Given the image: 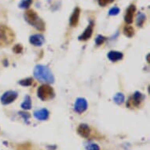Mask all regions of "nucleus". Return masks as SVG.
Masks as SVG:
<instances>
[{
    "instance_id": "nucleus-1",
    "label": "nucleus",
    "mask_w": 150,
    "mask_h": 150,
    "mask_svg": "<svg viewBox=\"0 0 150 150\" xmlns=\"http://www.w3.org/2000/svg\"><path fill=\"white\" fill-rule=\"evenodd\" d=\"M34 76L39 81L42 83H52L54 82V77L52 71L45 65H36L34 69Z\"/></svg>"
},
{
    "instance_id": "nucleus-25",
    "label": "nucleus",
    "mask_w": 150,
    "mask_h": 150,
    "mask_svg": "<svg viewBox=\"0 0 150 150\" xmlns=\"http://www.w3.org/2000/svg\"><path fill=\"white\" fill-rule=\"evenodd\" d=\"M13 51H14L15 53H17V54H20L21 52L22 51L23 47L21 44H17L16 46H14V47L13 48Z\"/></svg>"
},
{
    "instance_id": "nucleus-23",
    "label": "nucleus",
    "mask_w": 150,
    "mask_h": 150,
    "mask_svg": "<svg viewBox=\"0 0 150 150\" xmlns=\"http://www.w3.org/2000/svg\"><path fill=\"white\" fill-rule=\"evenodd\" d=\"M120 12V9L118 7H116V6H114L112 9L109 10L108 11V14L110 15V16H116V15L119 14V13Z\"/></svg>"
},
{
    "instance_id": "nucleus-24",
    "label": "nucleus",
    "mask_w": 150,
    "mask_h": 150,
    "mask_svg": "<svg viewBox=\"0 0 150 150\" xmlns=\"http://www.w3.org/2000/svg\"><path fill=\"white\" fill-rule=\"evenodd\" d=\"M114 0H98V4L100 6H105L109 3H112Z\"/></svg>"
},
{
    "instance_id": "nucleus-7",
    "label": "nucleus",
    "mask_w": 150,
    "mask_h": 150,
    "mask_svg": "<svg viewBox=\"0 0 150 150\" xmlns=\"http://www.w3.org/2000/svg\"><path fill=\"white\" fill-rule=\"evenodd\" d=\"M145 96L139 91H136L134 93V95L128 101V103H131V106H138L141 104V102L144 100Z\"/></svg>"
},
{
    "instance_id": "nucleus-13",
    "label": "nucleus",
    "mask_w": 150,
    "mask_h": 150,
    "mask_svg": "<svg viewBox=\"0 0 150 150\" xmlns=\"http://www.w3.org/2000/svg\"><path fill=\"white\" fill-rule=\"evenodd\" d=\"M50 112L47 108H42L40 110L35 111L34 112V116L39 120H47L49 118Z\"/></svg>"
},
{
    "instance_id": "nucleus-10",
    "label": "nucleus",
    "mask_w": 150,
    "mask_h": 150,
    "mask_svg": "<svg viewBox=\"0 0 150 150\" xmlns=\"http://www.w3.org/2000/svg\"><path fill=\"white\" fill-rule=\"evenodd\" d=\"M30 42L32 43L33 46H35V47H41L45 42V39L43 35L40 34L33 35L32 36H30L29 39Z\"/></svg>"
},
{
    "instance_id": "nucleus-9",
    "label": "nucleus",
    "mask_w": 150,
    "mask_h": 150,
    "mask_svg": "<svg viewBox=\"0 0 150 150\" xmlns=\"http://www.w3.org/2000/svg\"><path fill=\"white\" fill-rule=\"evenodd\" d=\"M136 10V7L135 6L133 5V4H131L128 6L127 10L126 11V14L125 17H124V20L127 24H131V23L133 22V17H134V12H135Z\"/></svg>"
},
{
    "instance_id": "nucleus-15",
    "label": "nucleus",
    "mask_w": 150,
    "mask_h": 150,
    "mask_svg": "<svg viewBox=\"0 0 150 150\" xmlns=\"http://www.w3.org/2000/svg\"><path fill=\"white\" fill-rule=\"evenodd\" d=\"M145 20H146V16H145L143 13L139 12L137 14V17H136V24L138 27H142V25H144Z\"/></svg>"
},
{
    "instance_id": "nucleus-16",
    "label": "nucleus",
    "mask_w": 150,
    "mask_h": 150,
    "mask_svg": "<svg viewBox=\"0 0 150 150\" xmlns=\"http://www.w3.org/2000/svg\"><path fill=\"white\" fill-rule=\"evenodd\" d=\"M21 108L25 110H29L32 108V100L28 95L25 97V101L21 104Z\"/></svg>"
},
{
    "instance_id": "nucleus-17",
    "label": "nucleus",
    "mask_w": 150,
    "mask_h": 150,
    "mask_svg": "<svg viewBox=\"0 0 150 150\" xmlns=\"http://www.w3.org/2000/svg\"><path fill=\"white\" fill-rule=\"evenodd\" d=\"M123 33L126 36L129 37V38H131L134 35V29L133 28L132 26H130V25H127L123 28Z\"/></svg>"
},
{
    "instance_id": "nucleus-5",
    "label": "nucleus",
    "mask_w": 150,
    "mask_h": 150,
    "mask_svg": "<svg viewBox=\"0 0 150 150\" xmlns=\"http://www.w3.org/2000/svg\"><path fill=\"white\" fill-rule=\"evenodd\" d=\"M17 93L16 91H6L3 93V96L1 97V102L4 105H9V104L12 103L17 99Z\"/></svg>"
},
{
    "instance_id": "nucleus-18",
    "label": "nucleus",
    "mask_w": 150,
    "mask_h": 150,
    "mask_svg": "<svg viewBox=\"0 0 150 150\" xmlns=\"http://www.w3.org/2000/svg\"><path fill=\"white\" fill-rule=\"evenodd\" d=\"M124 99H125V97H124V95H123L122 93H117L113 98L114 101H115L117 105H121V104H123V102H124Z\"/></svg>"
},
{
    "instance_id": "nucleus-6",
    "label": "nucleus",
    "mask_w": 150,
    "mask_h": 150,
    "mask_svg": "<svg viewBox=\"0 0 150 150\" xmlns=\"http://www.w3.org/2000/svg\"><path fill=\"white\" fill-rule=\"evenodd\" d=\"M86 109H87V101L86 99L83 98H77L74 105V110L78 113L81 114L84 112Z\"/></svg>"
},
{
    "instance_id": "nucleus-22",
    "label": "nucleus",
    "mask_w": 150,
    "mask_h": 150,
    "mask_svg": "<svg viewBox=\"0 0 150 150\" xmlns=\"http://www.w3.org/2000/svg\"><path fill=\"white\" fill-rule=\"evenodd\" d=\"M106 40V37L103 36V35H98L96 38V40H95V42H96V44L98 46H100V45L103 44L104 42Z\"/></svg>"
},
{
    "instance_id": "nucleus-21",
    "label": "nucleus",
    "mask_w": 150,
    "mask_h": 150,
    "mask_svg": "<svg viewBox=\"0 0 150 150\" xmlns=\"http://www.w3.org/2000/svg\"><path fill=\"white\" fill-rule=\"evenodd\" d=\"M86 150H100V147L95 143H87L85 145Z\"/></svg>"
},
{
    "instance_id": "nucleus-2",
    "label": "nucleus",
    "mask_w": 150,
    "mask_h": 150,
    "mask_svg": "<svg viewBox=\"0 0 150 150\" xmlns=\"http://www.w3.org/2000/svg\"><path fill=\"white\" fill-rule=\"evenodd\" d=\"M25 21H27L29 25L35 27L36 29L40 31H44L45 30V24L43 21L40 18L34 10H30L26 11L24 15Z\"/></svg>"
},
{
    "instance_id": "nucleus-4",
    "label": "nucleus",
    "mask_w": 150,
    "mask_h": 150,
    "mask_svg": "<svg viewBox=\"0 0 150 150\" xmlns=\"http://www.w3.org/2000/svg\"><path fill=\"white\" fill-rule=\"evenodd\" d=\"M37 93H38V97L42 101H47V100L53 98L54 97V92L53 88L47 84L40 86L38 89Z\"/></svg>"
},
{
    "instance_id": "nucleus-26",
    "label": "nucleus",
    "mask_w": 150,
    "mask_h": 150,
    "mask_svg": "<svg viewBox=\"0 0 150 150\" xmlns=\"http://www.w3.org/2000/svg\"><path fill=\"white\" fill-rule=\"evenodd\" d=\"M19 115H21V116H22L23 118H24V120H28V119L31 117L29 113H28V112H19Z\"/></svg>"
},
{
    "instance_id": "nucleus-14",
    "label": "nucleus",
    "mask_w": 150,
    "mask_h": 150,
    "mask_svg": "<svg viewBox=\"0 0 150 150\" xmlns=\"http://www.w3.org/2000/svg\"><path fill=\"white\" fill-rule=\"evenodd\" d=\"M123 54L120 52H117V51H113L112 50L108 54V58L110 60L111 62H118L120 60L123 59Z\"/></svg>"
},
{
    "instance_id": "nucleus-3",
    "label": "nucleus",
    "mask_w": 150,
    "mask_h": 150,
    "mask_svg": "<svg viewBox=\"0 0 150 150\" xmlns=\"http://www.w3.org/2000/svg\"><path fill=\"white\" fill-rule=\"evenodd\" d=\"M14 40V33L5 25H0V46L5 47Z\"/></svg>"
},
{
    "instance_id": "nucleus-11",
    "label": "nucleus",
    "mask_w": 150,
    "mask_h": 150,
    "mask_svg": "<svg viewBox=\"0 0 150 150\" xmlns=\"http://www.w3.org/2000/svg\"><path fill=\"white\" fill-rule=\"evenodd\" d=\"M77 132L79 135L83 138H88L91 134V128L89 127V126L86 123H81L79 124L77 129Z\"/></svg>"
},
{
    "instance_id": "nucleus-8",
    "label": "nucleus",
    "mask_w": 150,
    "mask_h": 150,
    "mask_svg": "<svg viewBox=\"0 0 150 150\" xmlns=\"http://www.w3.org/2000/svg\"><path fill=\"white\" fill-rule=\"evenodd\" d=\"M93 21H91L89 25L87 26L85 31L83 32V33L82 35H80L79 36V40L80 41H86V40H89L90 38L92 35V33H93Z\"/></svg>"
},
{
    "instance_id": "nucleus-19",
    "label": "nucleus",
    "mask_w": 150,
    "mask_h": 150,
    "mask_svg": "<svg viewBox=\"0 0 150 150\" xmlns=\"http://www.w3.org/2000/svg\"><path fill=\"white\" fill-rule=\"evenodd\" d=\"M32 3V0H22L19 4V7L21 9H28Z\"/></svg>"
},
{
    "instance_id": "nucleus-20",
    "label": "nucleus",
    "mask_w": 150,
    "mask_h": 150,
    "mask_svg": "<svg viewBox=\"0 0 150 150\" xmlns=\"http://www.w3.org/2000/svg\"><path fill=\"white\" fill-rule=\"evenodd\" d=\"M32 83H33V79H32V78H27V79H22V80H21V81L18 82V83L24 86H31L32 84Z\"/></svg>"
},
{
    "instance_id": "nucleus-12",
    "label": "nucleus",
    "mask_w": 150,
    "mask_h": 150,
    "mask_svg": "<svg viewBox=\"0 0 150 150\" xmlns=\"http://www.w3.org/2000/svg\"><path fill=\"white\" fill-rule=\"evenodd\" d=\"M79 15H80V9L79 7L75 8L69 19V23L71 27H76L77 25L79 22Z\"/></svg>"
}]
</instances>
